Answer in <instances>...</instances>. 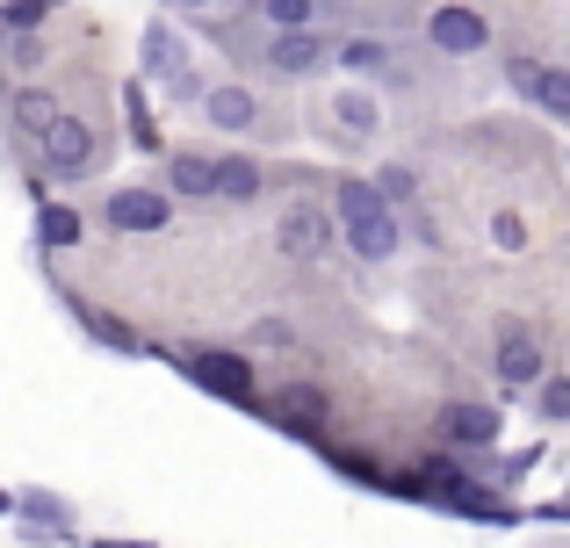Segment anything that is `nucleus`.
Masks as SVG:
<instances>
[{
	"mask_svg": "<svg viewBox=\"0 0 570 548\" xmlns=\"http://www.w3.org/2000/svg\"><path fill=\"white\" fill-rule=\"evenodd\" d=\"M333 225H340V239L354 246L362 260H390L404 246V225H397V210L376 196V181H340V196H333Z\"/></svg>",
	"mask_w": 570,
	"mask_h": 548,
	"instance_id": "1",
	"label": "nucleus"
},
{
	"mask_svg": "<svg viewBox=\"0 0 570 548\" xmlns=\"http://www.w3.org/2000/svg\"><path fill=\"white\" fill-rule=\"evenodd\" d=\"M37 145H43V167H51L58 181H80V173H95V130H87L80 116L58 109L51 123L37 130Z\"/></svg>",
	"mask_w": 570,
	"mask_h": 548,
	"instance_id": "2",
	"label": "nucleus"
},
{
	"mask_svg": "<svg viewBox=\"0 0 570 548\" xmlns=\"http://www.w3.org/2000/svg\"><path fill=\"white\" fill-rule=\"evenodd\" d=\"M275 246L289 260H325L340 246L333 210H318V202H289V210H282V225H275Z\"/></svg>",
	"mask_w": 570,
	"mask_h": 548,
	"instance_id": "3",
	"label": "nucleus"
},
{
	"mask_svg": "<svg viewBox=\"0 0 570 548\" xmlns=\"http://www.w3.org/2000/svg\"><path fill=\"white\" fill-rule=\"evenodd\" d=\"M101 225L109 231H167L174 225V196H159V188H109L101 196Z\"/></svg>",
	"mask_w": 570,
	"mask_h": 548,
	"instance_id": "4",
	"label": "nucleus"
},
{
	"mask_svg": "<svg viewBox=\"0 0 570 548\" xmlns=\"http://www.w3.org/2000/svg\"><path fill=\"white\" fill-rule=\"evenodd\" d=\"M325 58H333V37H318V29H275V37L261 43V66L282 72V80H304Z\"/></svg>",
	"mask_w": 570,
	"mask_h": 548,
	"instance_id": "5",
	"label": "nucleus"
},
{
	"mask_svg": "<svg viewBox=\"0 0 570 548\" xmlns=\"http://www.w3.org/2000/svg\"><path fill=\"white\" fill-rule=\"evenodd\" d=\"M145 80H159L167 94H181V101H195L203 87H195V72H188V51H181V37H174L167 22H153L145 29Z\"/></svg>",
	"mask_w": 570,
	"mask_h": 548,
	"instance_id": "6",
	"label": "nucleus"
},
{
	"mask_svg": "<svg viewBox=\"0 0 570 548\" xmlns=\"http://www.w3.org/2000/svg\"><path fill=\"white\" fill-rule=\"evenodd\" d=\"M426 43L441 58H470V51H484V43H491V22L476 8H455V0H448V8L426 14Z\"/></svg>",
	"mask_w": 570,
	"mask_h": 548,
	"instance_id": "7",
	"label": "nucleus"
},
{
	"mask_svg": "<svg viewBox=\"0 0 570 548\" xmlns=\"http://www.w3.org/2000/svg\"><path fill=\"white\" fill-rule=\"evenodd\" d=\"M181 368L203 382L209 397H232V405H246V397H253V368L238 361V353H188Z\"/></svg>",
	"mask_w": 570,
	"mask_h": 548,
	"instance_id": "8",
	"label": "nucleus"
},
{
	"mask_svg": "<svg viewBox=\"0 0 570 548\" xmlns=\"http://www.w3.org/2000/svg\"><path fill=\"white\" fill-rule=\"evenodd\" d=\"M499 382H542V339L528 332V325H505L499 332Z\"/></svg>",
	"mask_w": 570,
	"mask_h": 548,
	"instance_id": "9",
	"label": "nucleus"
},
{
	"mask_svg": "<svg viewBox=\"0 0 570 548\" xmlns=\"http://www.w3.org/2000/svg\"><path fill=\"white\" fill-rule=\"evenodd\" d=\"M203 116L217 130H253V123H261V101H253L246 87H209V94H203Z\"/></svg>",
	"mask_w": 570,
	"mask_h": 548,
	"instance_id": "10",
	"label": "nucleus"
},
{
	"mask_svg": "<svg viewBox=\"0 0 570 548\" xmlns=\"http://www.w3.org/2000/svg\"><path fill=\"white\" fill-rule=\"evenodd\" d=\"M333 123L347 130L354 145H368V138H376V130H383V109H376V94H362V87H347V94L333 101Z\"/></svg>",
	"mask_w": 570,
	"mask_h": 548,
	"instance_id": "11",
	"label": "nucleus"
},
{
	"mask_svg": "<svg viewBox=\"0 0 570 548\" xmlns=\"http://www.w3.org/2000/svg\"><path fill=\"white\" fill-rule=\"evenodd\" d=\"M441 434L484 448V440H499V411H491V405H448V411H441Z\"/></svg>",
	"mask_w": 570,
	"mask_h": 548,
	"instance_id": "12",
	"label": "nucleus"
},
{
	"mask_svg": "<svg viewBox=\"0 0 570 548\" xmlns=\"http://www.w3.org/2000/svg\"><path fill=\"white\" fill-rule=\"evenodd\" d=\"M167 188H174V196H217V159L174 152V159H167Z\"/></svg>",
	"mask_w": 570,
	"mask_h": 548,
	"instance_id": "13",
	"label": "nucleus"
},
{
	"mask_svg": "<svg viewBox=\"0 0 570 548\" xmlns=\"http://www.w3.org/2000/svg\"><path fill=\"white\" fill-rule=\"evenodd\" d=\"M261 188H267L261 159H217V196H224V202H253Z\"/></svg>",
	"mask_w": 570,
	"mask_h": 548,
	"instance_id": "14",
	"label": "nucleus"
},
{
	"mask_svg": "<svg viewBox=\"0 0 570 548\" xmlns=\"http://www.w3.org/2000/svg\"><path fill=\"white\" fill-rule=\"evenodd\" d=\"M528 101L542 116H557V123H570V72L563 66H542V72H534V87H528Z\"/></svg>",
	"mask_w": 570,
	"mask_h": 548,
	"instance_id": "15",
	"label": "nucleus"
},
{
	"mask_svg": "<svg viewBox=\"0 0 570 548\" xmlns=\"http://www.w3.org/2000/svg\"><path fill=\"white\" fill-rule=\"evenodd\" d=\"M289 434H318L325 426V390H282V411H275Z\"/></svg>",
	"mask_w": 570,
	"mask_h": 548,
	"instance_id": "16",
	"label": "nucleus"
},
{
	"mask_svg": "<svg viewBox=\"0 0 570 548\" xmlns=\"http://www.w3.org/2000/svg\"><path fill=\"white\" fill-rule=\"evenodd\" d=\"M333 58H340L347 72H383V66H390V43H383V37H347V43H333Z\"/></svg>",
	"mask_w": 570,
	"mask_h": 548,
	"instance_id": "17",
	"label": "nucleus"
},
{
	"mask_svg": "<svg viewBox=\"0 0 570 548\" xmlns=\"http://www.w3.org/2000/svg\"><path fill=\"white\" fill-rule=\"evenodd\" d=\"M51 116H58V101H51V94H37V87H22V94H14V130H29V138H37Z\"/></svg>",
	"mask_w": 570,
	"mask_h": 548,
	"instance_id": "18",
	"label": "nucleus"
},
{
	"mask_svg": "<svg viewBox=\"0 0 570 548\" xmlns=\"http://www.w3.org/2000/svg\"><path fill=\"white\" fill-rule=\"evenodd\" d=\"M267 29H311V14H318V0H261Z\"/></svg>",
	"mask_w": 570,
	"mask_h": 548,
	"instance_id": "19",
	"label": "nucleus"
},
{
	"mask_svg": "<svg viewBox=\"0 0 570 548\" xmlns=\"http://www.w3.org/2000/svg\"><path fill=\"white\" fill-rule=\"evenodd\" d=\"M376 196H383V202H412V196H419V173H412V167H383V173H376Z\"/></svg>",
	"mask_w": 570,
	"mask_h": 548,
	"instance_id": "20",
	"label": "nucleus"
},
{
	"mask_svg": "<svg viewBox=\"0 0 570 548\" xmlns=\"http://www.w3.org/2000/svg\"><path fill=\"white\" fill-rule=\"evenodd\" d=\"M43 246H80V217L72 210H43Z\"/></svg>",
	"mask_w": 570,
	"mask_h": 548,
	"instance_id": "21",
	"label": "nucleus"
},
{
	"mask_svg": "<svg viewBox=\"0 0 570 548\" xmlns=\"http://www.w3.org/2000/svg\"><path fill=\"white\" fill-rule=\"evenodd\" d=\"M542 419H557V426H570V376H557V382H542Z\"/></svg>",
	"mask_w": 570,
	"mask_h": 548,
	"instance_id": "22",
	"label": "nucleus"
},
{
	"mask_svg": "<svg viewBox=\"0 0 570 548\" xmlns=\"http://www.w3.org/2000/svg\"><path fill=\"white\" fill-rule=\"evenodd\" d=\"M253 347H296V325L289 318H261L253 325Z\"/></svg>",
	"mask_w": 570,
	"mask_h": 548,
	"instance_id": "23",
	"label": "nucleus"
},
{
	"mask_svg": "<svg viewBox=\"0 0 570 548\" xmlns=\"http://www.w3.org/2000/svg\"><path fill=\"white\" fill-rule=\"evenodd\" d=\"M491 239H499V246H513V253H520V246H528V225H520V217L505 210V217H491Z\"/></svg>",
	"mask_w": 570,
	"mask_h": 548,
	"instance_id": "24",
	"label": "nucleus"
},
{
	"mask_svg": "<svg viewBox=\"0 0 570 548\" xmlns=\"http://www.w3.org/2000/svg\"><path fill=\"white\" fill-rule=\"evenodd\" d=\"M101 548H153V541H101Z\"/></svg>",
	"mask_w": 570,
	"mask_h": 548,
	"instance_id": "25",
	"label": "nucleus"
},
{
	"mask_svg": "<svg viewBox=\"0 0 570 548\" xmlns=\"http://www.w3.org/2000/svg\"><path fill=\"white\" fill-rule=\"evenodd\" d=\"M167 8H209V0H167Z\"/></svg>",
	"mask_w": 570,
	"mask_h": 548,
	"instance_id": "26",
	"label": "nucleus"
},
{
	"mask_svg": "<svg viewBox=\"0 0 570 548\" xmlns=\"http://www.w3.org/2000/svg\"><path fill=\"white\" fill-rule=\"evenodd\" d=\"M0 512H14V491H0Z\"/></svg>",
	"mask_w": 570,
	"mask_h": 548,
	"instance_id": "27",
	"label": "nucleus"
},
{
	"mask_svg": "<svg viewBox=\"0 0 570 548\" xmlns=\"http://www.w3.org/2000/svg\"><path fill=\"white\" fill-rule=\"evenodd\" d=\"M318 8H325V0H318Z\"/></svg>",
	"mask_w": 570,
	"mask_h": 548,
	"instance_id": "28",
	"label": "nucleus"
}]
</instances>
